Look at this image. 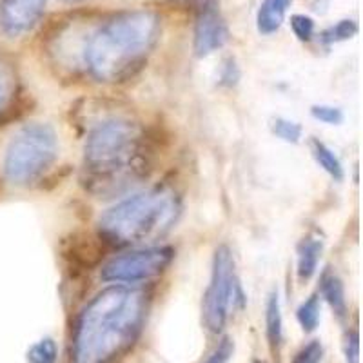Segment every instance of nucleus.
Returning <instances> with one entry per match:
<instances>
[{
    "label": "nucleus",
    "instance_id": "6e6552de",
    "mask_svg": "<svg viewBox=\"0 0 363 363\" xmlns=\"http://www.w3.org/2000/svg\"><path fill=\"white\" fill-rule=\"evenodd\" d=\"M229 38V29L220 15L215 0H203L196 13L194 24V51L199 57H207L223 48Z\"/></svg>",
    "mask_w": 363,
    "mask_h": 363
},
{
    "label": "nucleus",
    "instance_id": "2eb2a0df",
    "mask_svg": "<svg viewBox=\"0 0 363 363\" xmlns=\"http://www.w3.org/2000/svg\"><path fill=\"white\" fill-rule=\"evenodd\" d=\"M296 318L301 329L307 330V333H313L318 323H320V300H318V296H311L309 300L303 301L298 307Z\"/></svg>",
    "mask_w": 363,
    "mask_h": 363
},
{
    "label": "nucleus",
    "instance_id": "423d86ee",
    "mask_svg": "<svg viewBox=\"0 0 363 363\" xmlns=\"http://www.w3.org/2000/svg\"><path fill=\"white\" fill-rule=\"evenodd\" d=\"M244 303V293L236 278L235 258L231 249L220 245L213 258L209 287L203 296V323L211 333H220L233 311Z\"/></svg>",
    "mask_w": 363,
    "mask_h": 363
},
{
    "label": "nucleus",
    "instance_id": "a211bd4d",
    "mask_svg": "<svg viewBox=\"0 0 363 363\" xmlns=\"http://www.w3.org/2000/svg\"><path fill=\"white\" fill-rule=\"evenodd\" d=\"M356 33H358V24L354 21H340L336 26L323 31L322 40L327 42V44H333V42L349 40Z\"/></svg>",
    "mask_w": 363,
    "mask_h": 363
},
{
    "label": "nucleus",
    "instance_id": "39448f33",
    "mask_svg": "<svg viewBox=\"0 0 363 363\" xmlns=\"http://www.w3.org/2000/svg\"><path fill=\"white\" fill-rule=\"evenodd\" d=\"M58 157V136L50 124L33 122L13 136L6 149L4 174L15 186H28L50 169Z\"/></svg>",
    "mask_w": 363,
    "mask_h": 363
},
{
    "label": "nucleus",
    "instance_id": "1a4fd4ad",
    "mask_svg": "<svg viewBox=\"0 0 363 363\" xmlns=\"http://www.w3.org/2000/svg\"><path fill=\"white\" fill-rule=\"evenodd\" d=\"M48 0H0V28L9 37L33 29L44 15Z\"/></svg>",
    "mask_w": 363,
    "mask_h": 363
},
{
    "label": "nucleus",
    "instance_id": "f03ea898",
    "mask_svg": "<svg viewBox=\"0 0 363 363\" xmlns=\"http://www.w3.org/2000/svg\"><path fill=\"white\" fill-rule=\"evenodd\" d=\"M145 135L129 118H106L91 129L84 147V184L95 194H115L145 174Z\"/></svg>",
    "mask_w": 363,
    "mask_h": 363
},
{
    "label": "nucleus",
    "instance_id": "4be33fe9",
    "mask_svg": "<svg viewBox=\"0 0 363 363\" xmlns=\"http://www.w3.org/2000/svg\"><path fill=\"white\" fill-rule=\"evenodd\" d=\"M323 349L320 342H311L309 345H306L296 354L293 363H320L322 362Z\"/></svg>",
    "mask_w": 363,
    "mask_h": 363
},
{
    "label": "nucleus",
    "instance_id": "4468645a",
    "mask_svg": "<svg viewBox=\"0 0 363 363\" xmlns=\"http://www.w3.org/2000/svg\"><path fill=\"white\" fill-rule=\"evenodd\" d=\"M322 293L323 298L329 301V306L335 309L338 316H343L347 313L345 293H343V284L335 274H325L322 280Z\"/></svg>",
    "mask_w": 363,
    "mask_h": 363
},
{
    "label": "nucleus",
    "instance_id": "aec40b11",
    "mask_svg": "<svg viewBox=\"0 0 363 363\" xmlns=\"http://www.w3.org/2000/svg\"><path fill=\"white\" fill-rule=\"evenodd\" d=\"M291 28L301 42H309L314 35V21L307 15H293Z\"/></svg>",
    "mask_w": 363,
    "mask_h": 363
},
{
    "label": "nucleus",
    "instance_id": "9b49d317",
    "mask_svg": "<svg viewBox=\"0 0 363 363\" xmlns=\"http://www.w3.org/2000/svg\"><path fill=\"white\" fill-rule=\"evenodd\" d=\"M323 244L318 238H306L298 247V277L309 280L318 269V262L322 258Z\"/></svg>",
    "mask_w": 363,
    "mask_h": 363
},
{
    "label": "nucleus",
    "instance_id": "9d476101",
    "mask_svg": "<svg viewBox=\"0 0 363 363\" xmlns=\"http://www.w3.org/2000/svg\"><path fill=\"white\" fill-rule=\"evenodd\" d=\"M291 0H264L256 15V28L262 35L277 33L284 24L285 13L289 9Z\"/></svg>",
    "mask_w": 363,
    "mask_h": 363
},
{
    "label": "nucleus",
    "instance_id": "ddd939ff",
    "mask_svg": "<svg viewBox=\"0 0 363 363\" xmlns=\"http://www.w3.org/2000/svg\"><path fill=\"white\" fill-rule=\"evenodd\" d=\"M265 322H267V338L271 342L272 349H278L281 345L284 338V322H281V309H280V298L277 293H272L267 301V313H265Z\"/></svg>",
    "mask_w": 363,
    "mask_h": 363
},
{
    "label": "nucleus",
    "instance_id": "412c9836",
    "mask_svg": "<svg viewBox=\"0 0 363 363\" xmlns=\"http://www.w3.org/2000/svg\"><path fill=\"white\" fill-rule=\"evenodd\" d=\"M311 115L316 120H320V122H323V124L330 125L342 124L343 120L342 109L333 108V106H314V108L311 109Z\"/></svg>",
    "mask_w": 363,
    "mask_h": 363
},
{
    "label": "nucleus",
    "instance_id": "dca6fc26",
    "mask_svg": "<svg viewBox=\"0 0 363 363\" xmlns=\"http://www.w3.org/2000/svg\"><path fill=\"white\" fill-rule=\"evenodd\" d=\"M17 91V79L8 64L0 62V113L6 111Z\"/></svg>",
    "mask_w": 363,
    "mask_h": 363
},
{
    "label": "nucleus",
    "instance_id": "393cba45",
    "mask_svg": "<svg viewBox=\"0 0 363 363\" xmlns=\"http://www.w3.org/2000/svg\"><path fill=\"white\" fill-rule=\"evenodd\" d=\"M67 2H79V0H67Z\"/></svg>",
    "mask_w": 363,
    "mask_h": 363
},
{
    "label": "nucleus",
    "instance_id": "5701e85b",
    "mask_svg": "<svg viewBox=\"0 0 363 363\" xmlns=\"http://www.w3.org/2000/svg\"><path fill=\"white\" fill-rule=\"evenodd\" d=\"M233 351H235V345H233L231 340L225 338L218 347H216L215 352L209 356V359H207L206 363H227L229 358L233 356Z\"/></svg>",
    "mask_w": 363,
    "mask_h": 363
},
{
    "label": "nucleus",
    "instance_id": "20e7f679",
    "mask_svg": "<svg viewBox=\"0 0 363 363\" xmlns=\"http://www.w3.org/2000/svg\"><path fill=\"white\" fill-rule=\"evenodd\" d=\"M180 211V199L173 189L151 187L109 207L99 220L100 235L113 245L151 242L173 229Z\"/></svg>",
    "mask_w": 363,
    "mask_h": 363
},
{
    "label": "nucleus",
    "instance_id": "f257e3e1",
    "mask_svg": "<svg viewBox=\"0 0 363 363\" xmlns=\"http://www.w3.org/2000/svg\"><path fill=\"white\" fill-rule=\"evenodd\" d=\"M147 311L142 289L113 285L100 291L77 322L71 363H109L136 340Z\"/></svg>",
    "mask_w": 363,
    "mask_h": 363
},
{
    "label": "nucleus",
    "instance_id": "7ed1b4c3",
    "mask_svg": "<svg viewBox=\"0 0 363 363\" xmlns=\"http://www.w3.org/2000/svg\"><path fill=\"white\" fill-rule=\"evenodd\" d=\"M158 33L160 21L153 11L136 9L115 15L86 38L84 66L99 82H122L140 69Z\"/></svg>",
    "mask_w": 363,
    "mask_h": 363
},
{
    "label": "nucleus",
    "instance_id": "0eeeda50",
    "mask_svg": "<svg viewBox=\"0 0 363 363\" xmlns=\"http://www.w3.org/2000/svg\"><path fill=\"white\" fill-rule=\"evenodd\" d=\"M173 256V249L165 247V245L124 252L104 265L102 280L118 281V284H136V281L151 280L169 267Z\"/></svg>",
    "mask_w": 363,
    "mask_h": 363
},
{
    "label": "nucleus",
    "instance_id": "f3484780",
    "mask_svg": "<svg viewBox=\"0 0 363 363\" xmlns=\"http://www.w3.org/2000/svg\"><path fill=\"white\" fill-rule=\"evenodd\" d=\"M58 349L57 343L51 338H44L31 345L28 351V362L29 363H57Z\"/></svg>",
    "mask_w": 363,
    "mask_h": 363
},
{
    "label": "nucleus",
    "instance_id": "6ab92c4d",
    "mask_svg": "<svg viewBox=\"0 0 363 363\" xmlns=\"http://www.w3.org/2000/svg\"><path fill=\"white\" fill-rule=\"evenodd\" d=\"M272 133L284 142H289V144H298L301 138L300 125L285 118H277L272 122Z\"/></svg>",
    "mask_w": 363,
    "mask_h": 363
},
{
    "label": "nucleus",
    "instance_id": "f8f14e48",
    "mask_svg": "<svg viewBox=\"0 0 363 363\" xmlns=\"http://www.w3.org/2000/svg\"><path fill=\"white\" fill-rule=\"evenodd\" d=\"M311 151H313V157L314 160L318 162V165H320L329 177H333L335 180H342L343 165L342 162L338 160V157H336L333 149L327 147L323 142L313 138V140H311Z\"/></svg>",
    "mask_w": 363,
    "mask_h": 363
},
{
    "label": "nucleus",
    "instance_id": "b1692460",
    "mask_svg": "<svg viewBox=\"0 0 363 363\" xmlns=\"http://www.w3.org/2000/svg\"><path fill=\"white\" fill-rule=\"evenodd\" d=\"M345 356H347V363H358L359 342H358V335H356V333H351V335H347V340H345Z\"/></svg>",
    "mask_w": 363,
    "mask_h": 363
}]
</instances>
